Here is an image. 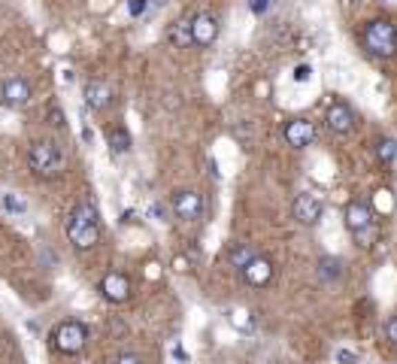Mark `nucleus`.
I'll return each instance as SVG.
<instances>
[{
	"label": "nucleus",
	"mask_w": 397,
	"mask_h": 364,
	"mask_svg": "<svg viewBox=\"0 0 397 364\" xmlns=\"http://www.w3.org/2000/svg\"><path fill=\"white\" fill-rule=\"evenodd\" d=\"M167 3H170V0H152V6H155V10H164Z\"/></svg>",
	"instance_id": "obj_29"
},
{
	"label": "nucleus",
	"mask_w": 397,
	"mask_h": 364,
	"mask_svg": "<svg viewBox=\"0 0 397 364\" xmlns=\"http://www.w3.org/2000/svg\"><path fill=\"white\" fill-rule=\"evenodd\" d=\"M325 125L331 128L334 134H340V136L352 134L355 131V112H352V106H349V103H334L331 110H327V116H325Z\"/></svg>",
	"instance_id": "obj_9"
},
{
	"label": "nucleus",
	"mask_w": 397,
	"mask_h": 364,
	"mask_svg": "<svg viewBox=\"0 0 397 364\" xmlns=\"http://www.w3.org/2000/svg\"><path fill=\"white\" fill-rule=\"evenodd\" d=\"M49 125L52 128H64L67 121H64V110H61V106H52L49 110Z\"/></svg>",
	"instance_id": "obj_22"
},
{
	"label": "nucleus",
	"mask_w": 397,
	"mask_h": 364,
	"mask_svg": "<svg viewBox=\"0 0 397 364\" xmlns=\"http://www.w3.org/2000/svg\"><path fill=\"white\" fill-rule=\"evenodd\" d=\"M255 258H258V252L249 246V243H236L231 252H227V264H231L234 270H243V267H249Z\"/></svg>",
	"instance_id": "obj_16"
},
{
	"label": "nucleus",
	"mask_w": 397,
	"mask_h": 364,
	"mask_svg": "<svg viewBox=\"0 0 397 364\" xmlns=\"http://www.w3.org/2000/svg\"><path fill=\"white\" fill-rule=\"evenodd\" d=\"M343 222H346V228L352 234H358V231H364L367 225H373V210L367 207V203H361V201H352V203H346Z\"/></svg>",
	"instance_id": "obj_12"
},
{
	"label": "nucleus",
	"mask_w": 397,
	"mask_h": 364,
	"mask_svg": "<svg viewBox=\"0 0 397 364\" xmlns=\"http://www.w3.org/2000/svg\"><path fill=\"white\" fill-rule=\"evenodd\" d=\"M85 343H88V328L82 322H76V318H67V322L55 325V331H52V346L64 355L82 352Z\"/></svg>",
	"instance_id": "obj_4"
},
{
	"label": "nucleus",
	"mask_w": 397,
	"mask_h": 364,
	"mask_svg": "<svg viewBox=\"0 0 397 364\" xmlns=\"http://www.w3.org/2000/svg\"><path fill=\"white\" fill-rule=\"evenodd\" d=\"M3 207L10 210V212H25L28 210L25 201H21V197H15V194H3Z\"/></svg>",
	"instance_id": "obj_21"
},
{
	"label": "nucleus",
	"mask_w": 397,
	"mask_h": 364,
	"mask_svg": "<svg viewBox=\"0 0 397 364\" xmlns=\"http://www.w3.org/2000/svg\"><path fill=\"white\" fill-rule=\"evenodd\" d=\"M28 164H30V170H34L37 176L49 179V176H58V173L64 170L67 158H64V152H61L58 143L40 140V143H34V146H30V152H28Z\"/></svg>",
	"instance_id": "obj_2"
},
{
	"label": "nucleus",
	"mask_w": 397,
	"mask_h": 364,
	"mask_svg": "<svg viewBox=\"0 0 397 364\" xmlns=\"http://www.w3.org/2000/svg\"><path fill=\"white\" fill-rule=\"evenodd\" d=\"M30 101V82L21 79V76H12L10 82H3V103L12 106V110H21Z\"/></svg>",
	"instance_id": "obj_13"
},
{
	"label": "nucleus",
	"mask_w": 397,
	"mask_h": 364,
	"mask_svg": "<svg viewBox=\"0 0 397 364\" xmlns=\"http://www.w3.org/2000/svg\"><path fill=\"white\" fill-rule=\"evenodd\" d=\"M243 283L252 285V288H264V285H270V279H273V261H267V258L258 255L255 261L249 264V267H243Z\"/></svg>",
	"instance_id": "obj_11"
},
{
	"label": "nucleus",
	"mask_w": 397,
	"mask_h": 364,
	"mask_svg": "<svg viewBox=\"0 0 397 364\" xmlns=\"http://www.w3.org/2000/svg\"><path fill=\"white\" fill-rule=\"evenodd\" d=\"M376 158L383 164H391L397 158V140H391V136H383V140L376 143Z\"/></svg>",
	"instance_id": "obj_19"
},
{
	"label": "nucleus",
	"mask_w": 397,
	"mask_h": 364,
	"mask_svg": "<svg viewBox=\"0 0 397 364\" xmlns=\"http://www.w3.org/2000/svg\"><path fill=\"white\" fill-rule=\"evenodd\" d=\"M352 237H355V243H358V246L370 249V246H373V243H376V240H379V228H376V222H373V225H367V228H364V231H358V234H352Z\"/></svg>",
	"instance_id": "obj_20"
},
{
	"label": "nucleus",
	"mask_w": 397,
	"mask_h": 364,
	"mask_svg": "<svg viewBox=\"0 0 397 364\" xmlns=\"http://www.w3.org/2000/svg\"><path fill=\"white\" fill-rule=\"evenodd\" d=\"M173 212L185 222H197L203 216V194L197 192H176L173 194Z\"/></svg>",
	"instance_id": "obj_8"
},
{
	"label": "nucleus",
	"mask_w": 397,
	"mask_h": 364,
	"mask_svg": "<svg viewBox=\"0 0 397 364\" xmlns=\"http://www.w3.org/2000/svg\"><path fill=\"white\" fill-rule=\"evenodd\" d=\"M85 103H88V110H94V112H103V110H110L112 106V91L106 82L101 79H91L88 85H85Z\"/></svg>",
	"instance_id": "obj_14"
},
{
	"label": "nucleus",
	"mask_w": 397,
	"mask_h": 364,
	"mask_svg": "<svg viewBox=\"0 0 397 364\" xmlns=\"http://www.w3.org/2000/svg\"><path fill=\"white\" fill-rule=\"evenodd\" d=\"M110 146H112L116 155L131 152V134H128V128H112V131H110Z\"/></svg>",
	"instance_id": "obj_18"
},
{
	"label": "nucleus",
	"mask_w": 397,
	"mask_h": 364,
	"mask_svg": "<svg viewBox=\"0 0 397 364\" xmlns=\"http://www.w3.org/2000/svg\"><path fill=\"white\" fill-rule=\"evenodd\" d=\"M143 10H146V0H128V12L131 15H143Z\"/></svg>",
	"instance_id": "obj_25"
},
{
	"label": "nucleus",
	"mask_w": 397,
	"mask_h": 364,
	"mask_svg": "<svg viewBox=\"0 0 397 364\" xmlns=\"http://www.w3.org/2000/svg\"><path fill=\"white\" fill-rule=\"evenodd\" d=\"M249 10H252V12H258V15H261V12L267 10V0H249Z\"/></svg>",
	"instance_id": "obj_28"
},
{
	"label": "nucleus",
	"mask_w": 397,
	"mask_h": 364,
	"mask_svg": "<svg viewBox=\"0 0 397 364\" xmlns=\"http://www.w3.org/2000/svg\"><path fill=\"white\" fill-rule=\"evenodd\" d=\"M364 46L376 58H394L397 55V25L388 19H376L364 28Z\"/></svg>",
	"instance_id": "obj_3"
},
{
	"label": "nucleus",
	"mask_w": 397,
	"mask_h": 364,
	"mask_svg": "<svg viewBox=\"0 0 397 364\" xmlns=\"http://www.w3.org/2000/svg\"><path fill=\"white\" fill-rule=\"evenodd\" d=\"M216 37H218V21H216V15L197 12L194 19H192V40H194V46H201V49H210V46L216 43Z\"/></svg>",
	"instance_id": "obj_6"
},
{
	"label": "nucleus",
	"mask_w": 397,
	"mask_h": 364,
	"mask_svg": "<svg viewBox=\"0 0 397 364\" xmlns=\"http://www.w3.org/2000/svg\"><path fill=\"white\" fill-rule=\"evenodd\" d=\"M343 273H346V264H343L340 258L327 255L318 261V279H322V283H334V279H340Z\"/></svg>",
	"instance_id": "obj_17"
},
{
	"label": "nucleus",
	"mask_w": 397,
	"mask_h": 364,
	"mask_svg": "<svg viewBox=\"0 0 397 364\" xmlns=\"http://www.w3.org/2000/svg\"><path fill=\"white\" fill-rule=\"evenodd\" d=\"M292 212H294V219L301 225H307V228H312L322 219V212H325V207H322V201H318L316 194H309V192H303V194H297V201H294V207H292Z\"/></svg>",
	"instance_id": "obj_7"
},
{
	"label": "nucleus",
	"mask_w": 397,
	"mask_h": 364,
	"mask_svg": "<svg viewBox=\"0 0 397 364\" xmlns=\"http://www.w3.org/2000/svg\"><path fill=\"white\" fill-rule=\"evenodd\" d=\"M97 288H101L103 301H110V303H125L128 298H131V279H128L125 273H119V270L106 273Z\"/></svg>",
	"instance_id": "obj_5"
},
{
	"label": "nucleus",
	"mask_w": 397,
	"mask_h": 364,
	"mask_svg": "<svg viewBox=\"0 0 397 364\" xmlns=\"http://www.w3.org/2000/svg\"><path fill=\"white\" fill-rule=\"evenodd\" d=\"M285 143L288 146H297V149H303V146H309L312 140H316V125H312L309 119H292V121H285Z\"/></svg>",
	"instance_id": "obj_10"
},
{
	"label": "nucleus",
	"mask_w": 397,
	"mask_h": 364,
	"mask_svg": "<svg viewBox=\"0 0 397 364\" xmlns=\"http://www.w3.org/2000/svg\"><path fill=\"white\" fill-rule=\"evenodd\" d=\"M116 364H143V361H140V355H134V352H121Z\"/></svg>",
	"instance_id": "obj_27"
},
{
	"label": "nucleus",
	"mask_w": 397,
	"mask_h": 364,
	"mask_svg": "<svg viewBox=\"0 0 397 364\" xmlns=\"http://www.w3.org/2000/svg\"><path fill=\"white\" fill-rule=\"evenodd\" d=\"M385 337H388V340H391V343L397 346V316H391V318H388V322H385Z\"/></svg>",
	"instance_id": "obj_23"
},
{
	"label": "nucleus",
	"mask_w": 397,
	"mask_h": 364,
	"mask_svg": "<svg viewBox=\"0 0 397 364\" xmlns=\"http://www.w3.org/2000/svg\"><path fill=\"white\" fill-rule=\"evenodd\" d=\"M309 76H312V67H309V64L294 67V79H297V82H309Z\"/></svg>",
	"instance_id": "obj_24"
},
{
	"label": "nucleus",
	"mask_w": 397,
	"mask_h": 364,
	"mask_svg": "<svg viewBox=\"0 0 397 364\" xmlns=\"http://www.w3.org/2000/svg\"><path fill=\"white\" fill-rule=\"evenodd\" d=\"M167 43L176 46V49H188V46H194L192 40V21H173L170 28H167Z\"/></svg>",
	"instance_id": "obj_15"
},
{
	"label": "nucleus",
	"mask_w": 397,
	"mask_h": 364,
	"mask_svg": "<svg viewBox=\"0 0 397 364\" xmlns=\"http://www.w3.org/2000/svg\"><path fill=\"white\" fill-rule=\"evenodd\" d=\"M67 240L73 243V249L79 252H88L101 243V212H97L94 201L85 197V201L76 203V210L70 212V222H67Z\"/></svg>",
	"instance_id": "obj_1"
},
{
	"label": "nucleus",
	"mask_w": 397,
	"mask_h": 364,
	"mask_svg": "<svg viewBox=\"0 0 397 364\" xmlns=\"http://www.w3.org/2000/svg\"><path fill=\"white\" fill-rule=\"evenodd\" d=\"M337 361H340V364H355V361H358V355H355V352H349V349H340V352H337Z\"/></svg>",
	"instance_id": "obj_26"
}]
</instances>
